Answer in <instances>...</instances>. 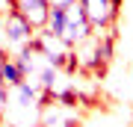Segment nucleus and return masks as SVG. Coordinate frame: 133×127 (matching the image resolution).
I'll return each mask as SVG.
<instances>
[{
  "label": "nucleus",
  "mask_w": 133,
  "mask_h": 127,
  "mask_svg": "<svg viewBox=\"0 0 133 127\" xmlns=\"http://www.w3.org/2000/svg\"><path fill=\"white\" fill-rule=\"evenodd\" d=\"M42 89L36 83H18L6 89V109H3V124L6 127H38L42 118Z\"/></svg>",
  "instance_id": "1"
},
{
  "label": "nucleus",
  "mask_w": 133,
  "mask_h": 127,
  "mask_svg": "<svg viewBox=\"0 0 133 127\" xmlns=\"http://www.w3.org/2000/svg\"><path fill=\"white\" fill-rule=\"evenodd\" d=\"M0 24H3V53H18L36 42V27L15 9L0 15Z\"/></svg>",
  "instance_id": "2"
},
{
  "label": "nucleus",
  "mask_w": 133,
  "mask_h": 127,
  "mask_svg": "<svg viewBox=\"0 0 133 127\" xmlns=\"http://www.w3.org/2000/svg\"><path fill=\"white\" fill-rule=\"evenodd\" d=\"M92 30H115L121 21L124 0H80Z\"/></svg>",
  "instance_id": "3"
},
{
  "label": "nucleus",
  "mask_w": 133,
  "mask_h": 127,
  "mask_svg": "<svg viewBox=\"0 0 133 127\" xmlns=\"http://www.w3.org/2000/svg\"><path fill=\"white\" fill-rule=\"evenodd\" d=\"M33 47H36V50L42 53L48 62H53V65H59V68L74 71V65H71V44H65L59 36H53L50 30H36Z\"/></svg>",
  "instance_id": "4"
},
{
  "label": "nucleus",
  "mask_w": 133,
  "mask_h": 127,
  "mask_svg": "<svg viewBox=\"0 0 133 127\" xmlns=\"http://www.w3.org/2000/svg\"><path fill=\"white\" fill-rule=\"evenodd\" d=\"M95 30H92V24H89V18H86V9H83V3L77 0V3H71V6H65V27H62V42L65 44H71V47H77L80 42H86Z\"/></svg>",
  "instance_id": "5"
},
{
  "label": "nucleus",
  "mask_w": 133,
  "mask_h": 127,
  "mask_svg": "<svg viewBox=\"0 0 133 127\" xmlns=\"http://www.w3.org/2000/svg\"><path fill=\"white\" fill-rule=\"evenodd\" d=\"M38 127H80V115H77L74 106L65 104H44L42 106V118H38Z\"/></svg>",
  "instance_id": "6"
},
{
  "label": "nucleus",
  "mask_w": 133,
  "mask_h": 127,
  "mask_svg": "<svg viewBox=\"0 0 133 127\" xmlns=\"http://www.w3.org/2000/svg\"><path fill=\"white\" fill-rule=\"evenodd\" d=\"M12 9L18 12L21 18H27L36 30H44V24H48V12H50V3H48V0H12Z\"/></svg>",
  "instance_id": "7"
},
{
  "label": "nucleus",
  "mask_w": 133,
  "mask_h": 127,
  "mask_svg": "<svg viewBox=\"0 0 133 127\" xmlns=\"http://www.w3.org/2000/svg\"><path fill=\"white\" fill-rule=\"evenodd\" d=\"M0 83H3L6 89L24 83V68L18 65V59H15L12 53H3V56H0Z\"/></svg>",
  "instance_id": "8"
},
{
  "label": "nucleus",
  "mask_w": 133,
  "mask_h": 127,
  "mask_svg": "<svg viewBox=\"0 0 133 127\" xmlns=\"http://www.w3.org/2000/svg\"><path fill=\"white\" fill-rule=\"evenodd\" d=\"M50 6H71V3H77V0H48Z\"/></svg>",
  "instance_id": "9"
},
{
  "label": "nucleus",
  "mask_w": 133,
  "mask_h": 127,
  "mask_svg": "<svg viewBox=\"0 0 133 127\" xmlns=\"http://www.w3.org/2000/svg\"><path fill=\"white\" fill-rule=\"evenodd\" d=\"M9 9H12V0H0V15L9 12Z\"/></svg>",
  "instance_id": "10"
}]
</instances>
